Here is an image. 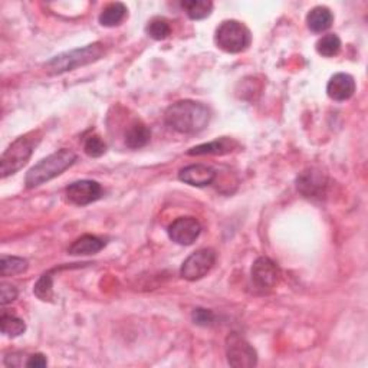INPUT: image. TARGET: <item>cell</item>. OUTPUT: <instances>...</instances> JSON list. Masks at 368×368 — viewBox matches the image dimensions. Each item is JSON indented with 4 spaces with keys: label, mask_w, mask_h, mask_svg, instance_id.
I'll use <instances>...</instances> for the list:
<instances>
[{
    "label": "cell",
    "mask_w": 368,
    "mask_h": 368,
    "mask_svg": "<svg viewBox=\"0 0 368 368\" xmlns=\"http://www.w3.org/2000/svg\"><path fill=\"white\" fill-rule=\"evenodd\" d=\"M167 232L169 237L177 244L190 246L199 239L201 233V224L196 217H178L170 224Z\"/></svg>",
    "instance_id": "9c48e42d"
},
{
    "label": "cell",
    "mask_w": 368,
    "mask_h": 368,
    "mask_svg": "<svg viewBox=\"0 0 368 368\" xmlns=\"http://www.w3.org/2000/svg\"><path fill=\"white\" fill-rule=\"evenodd\" d=\"M165 119L170 128L180 134H197L209 126L210 111L201 102L184 99L167 108Z\"/></svg>",
    "instance_id": "6da1fadb"
},
{
    "label": "cell",
    "mask_w": 368,
    "mask_h": 368,
    "mask_svg": "<svg viewBox=\"0 0 368 368\" xmlns=\"http://www.w3.org/2000/svg\"><path fill=\"white\" fill-rule=\"evenodd\" d=\"M0 267H2V276H13L24 274L29 268V263L24 258L3 255L2 262H0Z\"/></svg>",
    "instance_id": "44dd1931"
},
{
    "label": "cell",
    "mask_w": 368,
    "mask_h": 368,
    "mask_svg": "<svg viewBox=\"0 0 368 368\" xmlns=\"http://www.w3.org/2000/svg\"><path fill=\"white\" fill-rule=\"evenodd\" d=\"M84 151L87 153V156H90L92 158H98V157L106 154L107 144L99 135H91L84 142Z\"/></svg>",
    "instance_id": "d4e9b609"
},
{
    "label": "cell",
    "mask_w": 368,
    "mask_h": 368,
    "mask_svg": "<svg viewBox=\"0 0 368 368\" xmlns=\"http://www.w3.org/2000/svg\"><path fill=\"white\" fill-rule=\"evenodd\" d=\"M296 187L305 197H322L326 190V178L318 170H306L298 177Z\"/></svg>",
    "instance_id": "8fae6325"
},
{
    "label": "cell",
    "mask_w": 368,
    "mask_h": 368,
    "mask_svg": "<svg viewBox=\"0 0 368 368\" xmlns=\"http://www.w3.org/2000/svg\"><path fill=\"white\" fill-rule=\"evenodd\" d=\"M146 31H147L149 36L156 39V40H165L172 35V28H170L169 22L166 19H161V17L153 19Z\"/></svg>",
    "instance_id": "cb8c5ba5"
},
{
    "label": "cell",
    "mask_w": 368,
    "mask_h": 368,
    "mask_svg": "<svg viewBox=\"0 0 368 368\" xmlns=\"http://www.w3.org/2000/svg\"><path fill=\"white\" fill-rule=\"evenodd\" d=\"M53 272H55V269L44 274L42 276L39 278V281L35 285L33 294L40 301L47 302V301H52L53 299Z\"/></svg>",
    "instance_id": "603a6c76"
},
{
    "label": "cell",
    "mask_w": 368,
    "mask_h": 368,
    "mask_svg": "<svg viewBox=\"0 0 368 368\" xmlns=\"http://www.w3.org/2000/svg\"><path fill=\"white\" fill-rule=\"evenodd\" d=\"M39 133L33 131L16 138L12 142L8 150L3 153L2 160H0V173H2V178L17 173L20 169H24L28 165V161L32 157L35 147L39 144Z\"/></svg>",
    "instance_id": "277c9868"
},
{
    "label": "cell",
    "mask_w": 368,
    "mask_h": 368,
    "mask_svg": "<svg viewBox=\"0 0 368 368\" xmlns=\"http://www.w3.org/2000/svg\"><path fill=\"white\" fill-rule=\"evenodd\" d=\"M226 356L229 365L235 368H251L258 364L256 350L237 333L226 338Z\"/></svg>",
    "instance_id": "8992f818"
},
{
    "label": "cell",
    "mask_w": 368,
    "mask_h": 368,
    "mask_svg": "<svg viewBox=\"0 0 368 368\" xmlns=\"http://www.w3.org/2000/svg\"><path fill=\"white\" fill-rule=\"evenodd\" d=\"M106 242L92 236V235H84L78 237L71 246L68 248V253L72 256H81V255H94L99 251L104 249Z\"/></svg>",
    "instance_id": "e0dca14e"
},
{
    "label": "cell",
    "mask_w": 368,
    "mask_h": 368,
    "mask_svg": "<svg viewBox=\"0 0 368 368\" xmlns=\"http://www.w3.org/2000/svg\"><path fill=\"white\" fill-rule=\"evenodd\" d=\"M151 140V131L150 128L142 124L141 121H134L133 124L127 128L126 135H124V142L126 146L131 150H138L146 147Z\"/></svg>",
    "instance_id": "9a60e30c"
},
{
    "label": "cell",
    "mask_w": 368,
    "mask_h": 368,
    "mask_svg": "<svg viewBox=\"0 0 368 368\" xmlns=\"http://www.w3.org/2000/svg\"><path fill=\"white\" fill-rule=\"evenodd\" d=\"M106 48L101 42H95L91 45H87L84 48H78L65 53H60L55 58H52L49 62L45 64V71L49 75H60L69 71H74L79 67L90 65L95 60L101 59L104 55Z\"/></svg>",
    "instance_id": "3957f363"
},
{
    "label": "cell",
    "mask_w": 368,
    "mask_h": 368,
    "mask_svg": "<svg viewBox=\"0 0 368 368\" xmlns=\"http://www.w3.org/2000/svg\"><path fill=\"white\" fill-rule=\"evenodd\" d=\"M334 15L325 6H317L306 16V26L314 33H322L333 26Z\"/></svg>",
    "instance_id": "2e32d148"
},
{
    "label": "cell",
    "mask_w": 368,
    "mask_h": 368,
    "mask_svg": "<svg viewBox=\"0 0 368 368\" xmlns=\"http://www.w3.org/2000/svg\"><path fill=\"white\" fill-rule=\"evenodd\" d=\"M25 365L31 367V368H42V367L48 365V361H47V357L44 354H33V356H29Z\"/></svg>",
    "instance_id": "83f0119b"
},
{
    "label": "cell",
    "mask_w": 368,
    "mask_h": 368,
    "mask_svg": "<svg viewBox=\"0 0 368 368\" xmlns=\"http://www.w3.org/2000/svg\"><path fill=\"white\" fill-rule=\"evenodd\" d=\"M251 276H252L253 285L258 290H263V291L272 290L279 282L281 271L278 268V265L272 259L267 256H260L252 265Z\"/></svg>",
    "instance_id": "ba28073f"
},
{
    "label": "cell",
    "mask_w": 368,
    "mask_h": 368,
    "mask_svg": "<svg viewBox=\"0 0 368 368\" xmlns=\"http://www.w3.org/2000/svg\"><path fill=\"white\" fill-rule=\"evenodd\" d=\"M181 8L192 20H201L210 16L213 10V3L210 0H184Z\"/></svg>",
    "instance_id": "d6986e66"
},
{
    "label": "cell",
    "mask_w": 368,
    "mask_h": 368,
    "mask_svg": "<svg viewBox=\"0 0 368 368\" xmlns=\"http://www.w3.org/2000/svg\"><path fill=\"white\" fill-rule=\"evenodd\" d=\"M127 8L124 3H119V2H115V3H111L108 5L104 10L101 12L99 15V24L102 26L106 28H114V26H118L122 20L126 19L127 16Z\"/></svg>",
    "instance_id": "ac0fdd59"
},
{
    "label": "cell",
    "mask_w": 368,
    "mask_h": 368,
    "mask_svg": "<svg viewBox=\"0 0 368 368\" xmlns=\"http://www.w3.org/2000/svg\"><path fill=\"white\" fill-rule=\"evenodd\" d=\"M0 328H2V334L6 337L16 338L26 331V324L24 319L15 315L2 314V317H0Z\"/></svg>",
    "instance_id": "ffe728a7"
},
{
    "label": "cell",
    "mask_w": 368,
    "mask_h": 368,
    "mask_svg": "<svg viewBox=\"0 0 368 368\" xmlns=\"http://www.w3.org/2000/svg\"><path fill=\"white\" fill-rule=\"evenodd\" d=\"M216 178V172L204 165H192L180 170L178 180L194 187H206Z\"/></svg>",
    "instance_id": "4fadbf2b"
},
{
    "label": "cell",
    "mask_w": 368,
    "mask_h": 368,
    "mask_svg": "<svg viewBox=\"0 0 368 368\" xmlns=\"http://www.w3.org/2000/svg\"><path fill=\"white\" fill-rule=\"evenodd\" d=\"M76 161V154L68 149L58 150L53 154L40 160L26 174L25 183L28 189H35L62 174Z\"/></svg>",
    "instance_id": "7a4b0ae2"
},
{
    "label": "cell",
    "mask_w": 368,
    "mask_h": 368,
    "mask_svg": "<svg viewBox=\"0 0 368 368\" xmlns=\"http://www.w3.org/2000/svg\"><path fill=\"white\" fill-rule=\"evenodd\" d=\"M192 318H193L194 324H197L200 326H210L215 322V314L209 310H203V308L194 310Z\"/></svg>",
    "instance_id": "484cf974"
},
{
    "label": "cell",
    "mask_w": 368,
    "mask_h": 368,
    "mask_svg": "<svg viewBox=\"0 0 368 368\" xmlns=\"http://www.w3.org/2000/svg\"><path fill=\"white\" fill-rule=\"evenodd\" d=\"M16 298H17V290L15 288V286L9 283H3L2 290H0V302H2V305H8L13 302L16 301Z\"/></svg>",
    "instance_id": "4316f807"
},
{
    "label": "cell",
    "mask_w": 368,
    "mask_h": 368,
    "mask_svg": "<svg viewBox=\"0 0 368 368\" xmlns=\"http://www.w3.org/2000/svg\"><path fill=\"white\" fill-rule=\"evenodd\" d=\"M341 51V39L335 33L322 36L317 42V52L325 58H333Z\"/></svg>",
    "instance_id": "7402d4cb"
},
{
    "label": "cell",
    "mask_w": 368,
    "mask_h": 368,
    "mask_svg": "<svg viewBox=\"0 0 368 368\" xmlns=\"http://www.w3.org/2000/svg\"><path fill=\"white\" fill-rule=\"evenodd\" d=\"M216 263V253L213 249H199L192 253L186 260L183 262L180 268V275L186 281H199L206 276Z\"/></svg>",
    "instance_id": "52a82bcc"
},
{
    "label": "cell",
    "mask_w": 368,
    "mask_h": 368,
    "mask_svg": "<svg viewBox=\"0 0 368 368\" xmlns=\"http://www.w3.org/2000/svg\"><path fill=\"white\" fill-rule=\"evenodd\" d=\"M239 147L237 142L232 138H228V137H221V138H217L215 141H210V142H206V144H200V146H196L193 149H190L187 151L189 156H223V154H229L232 153L233 150H236Z\"/></svg>",
    "instance_id": "5bb4252c"
},
{
    "label": "cell",
    "mask_w": 368,
    "mask_h": 368,
    "mask_svg": "<svg viewBox=\"0 0 368 368\" xmlns=\"http://www.w3.org/2000/svg\"><path fill=\"white\" fill-rule=\"evenodd\" d=\"M357 90L356 81L350 74H335L330 78L328 84H326V94L334 101L342 102L350 99Z\"/></svg>",
    "instance_id": "7c38bea8"
},
{
    "label": "cell",
    "mask_w": 368,
    "mask_h": 368,
    "mask_svg": "<svg viewBox=\"0 0 368 368\" xmlns=\"http://www.w3.org/2000/svg\"><path fill=\"white\" fill-rule=\"evenodd\" d=\"M215 42L228 53H240L251 45V32L239 20H224L216 29Z\"/></svg>",
    "instance_id": "5b68a950"
},
{
    "label": "cell",
    "mask_w": 368,
    "mask_h": 368,
    "mask_svg": "<svg viewBox=\"0 0 368 368\" xmlns=\"http://www.w3.org/2000/svg\"><path fill=\"white\" fill-rule=\"evenodd\" d=\"M102 187L94 180H79L67 187V197L76 206H87L101 199Z\"/></svg>",
    "instance_id": "30bf717a"
}]
</instances>
